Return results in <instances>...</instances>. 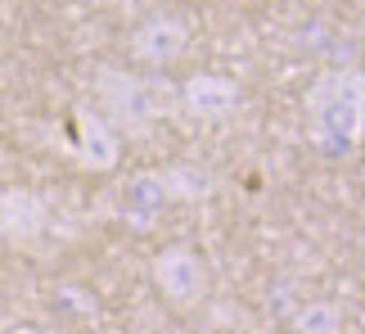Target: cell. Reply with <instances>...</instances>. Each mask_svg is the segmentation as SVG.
I'll return each instance as SVG.
<instances>
[{
    "mask_svg": "<svg viewBox=\"0 0 365 334\" xmlns=\"http://www.w3.org/2000/svg\"><path fill=\"white\" fill-rule=\"evenodd\" d=\"M312 113V141L325 158H347L365 141V73L356 68H329L312 81L307 95Z\"/></svg>",
    "mask_w": 365,
    "mask_h": 334,
    "instance_id": "6da1fadb",
    "label": "cell"
},
{
    "mask_svg": "<svg viewBox=\"0 0 365 334\" xmlns=\"http://www.w3.org/2000/svg\"><path fill=\"white\" fill-rule=\"evenodd\" d=\"M95 95L104 104V118L113 127L140 136L153 118H163L172 108V95L176 86L163 77H135V73H122V68H104L95 77Z\"/></svg>",
    "mask_w": 365,
    "mask_h": 334,
    "instance_id": "7a4b0ae2",
    "label": "cell"
},
{
    "mask_svg": "<svg viewBox=\"0 0 365 334\" xmlns=\"http://www.w3.org/2000/svg\"><path fill=\"white\" fill-rule=\"evenodd\" d=\"M190 36H194V27H190L185 14L158 9L149 19H140V27L131 32V54L145 59L149 68H163V64H172L190 50Z\"/></svg>",
    "mask_w": 365,
    "mask_h": 334,
    "instance_id": "3957f363",
    "label": "cell"
},
{
    "mask_svg": "<svg viewBox=\"0 0 365 334\" xmlns=\"http://www.w3.org/2000/svg\"><path fill=\"white\" fill-rule=\"evenodd\" d=\"M153 285L167 303H194L207 289V262L190 248H167V253L153 258Z\"/></svg>",
    "mask_w": 365,
    "mask_h": 334,
    "instance_id": "277c9868",
    "label": "cell"
},
{
    "mask_svg": "<svg viewBox=\"0 0 365 334\" xmlns=\"http://www.w3.org/2000/svg\"><path fill=\"white\" fill-rule=\"evenodd\" d=\"M73 154H77L81 167H91V172H108V167H118V158H122L118 127L104 113L81 108V113L73 118Z\"/></svg>",
    "mask_w": 365,
    "mask_h": 334,
    "instance_id": "5b68a950",
    "label": "cell"
},
{
    "mask_svg": "<svg viewBox=\"0 0 365 334\" xmlns=\"http://www.w3.org/2000/svg\"><path fill=\"white\" fill-rule=\"evenodd\" d=\"M176 95H180V104H185L194 118H226V113L240 108V81H235V77H221V73L190 77Z\"/></svg>",
    "mask_w": 365,
    "mask_h": 334,
    "instance_id": "8992f818",
    "label": "cell"
},
{
    "mask_svg": "<svg viewBox=\"0 0 365 334\" xmlns=\"http://www.w3.org/2000/svg\"><path fill=\"white\" fill-rule=\"evenodd\" d=\"M46 231V199H41L36 190H23L14 186L0 194V235L14 244H27L36 240V235Z\"/></svg>",
    "mask_w": 365,
    "mask_h": 334,
    "instance_id": "52a82bcc",
    "label": "cell"
},
{
    "mask_svg": "<svg viewBox=\"0 0 365 334\" xmlns=\"http://www.w3.org/2000/svg\"><path fill=\"white\" fill-rule=\"evenodd\" d=\"M167 208H172V194H167L163 172H140L131 186H126V221L135 231H149Z\"/></svg>",
    "mask_w": 365,
    "mask_h": 334,
    "instance_id": "ba28073f",
    "label": "cell"
},
{
    "mask_svg": "<svg viewBox=\"0 0 365 334\" xmlns=\"http://www.w3.org/2000/svg\"><path fill=\"white\" fill-rule=\"evenodd\" d=\"M163 181H167V194H172V203H194V199H203V194L212 190V176H207L203 167H194V163L167 167Z\"/></svg>",
    "mask_w": 365,
    "mask_h": 334,
    "instance_id": "9c48e42d",
    "label": "cell"
},
{
    "mask_svg": "<svg viewBox=\"0 0 365 334\" xmlns=\"http://www.w3.org/2000/svg\"><path fill=\"white\" fill-rule=\"evenodd\" d=\"M293 325H298V334H334L339 330V312L329 303H307Z\"/></svg>",
    "mask_w": 365,
    "mask_h": 334,
    "instance_id": "30bf717a",
    "label": "cell"
},
{
    "mask_svg": "<svg viewBox=\"0 0 365 334\" xmlns=\"http://www.w3.org/2000/svg\"><path fill=\"white\" fill-rule=\"evenodd\" d=\"M14 334H36V330H14Z\"/></svg>",
    "mask_w": 365,
    "mask_h": 334,
    "instance_id": "8fae6325",
    "label": "cell"
},
{
    "mask_svg": "<svg viewBox=\"0 0 365 334\" xmlns=\"http://www.w3.org/2000/svg\"><path fill=\"white\" fill-rule=\"evenodd\" d=\"M0 167H5V149H0Z\"/></svg>",
    "mask_w": 365,
    "mask_h": 334,
    "instance_id": "7c38bea8",
    "label": "cell"
}]
</instances>
